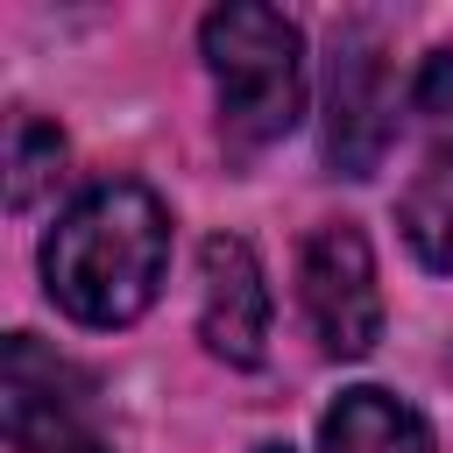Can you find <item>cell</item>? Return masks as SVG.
I'll use <instances>...</instances> for the list:
<instances>
[{"label":"cell","mask_w":453,"mask_h":453,"mask_svg":"<svg viewBox=\"0 0 453 453\" xmlns=\"http://www.w3.org/2000/svg\"><path fill=\"white\" fill-rule=\"evenodd\" d=\"M396 142V71L368 21L333 28L326 57V163L340 177H375Z\"/></svg>","instance_id":"3"},{"label":"cell","mask_w":453,"mask_h":453,"mask_svg":"<svg viewBox=\"0 0 453 453\" xmlns=\"http://www.w3.org/2000/svg\"><path fill=\"white\" fill-rule=\"evenodd\" d=\"M255 453H290V446H255Z\"/></svg>","instance_id":"11"},{"label":"cell","mask_w":453,"mask_h":453,"mask_svg":"<svg viewBox=\"0 0 453 453\" xmlns=\"http://www.w3.org/2000/svg\"><path fill=\"white\" fill-rule=\"evenodd\" d=\"M396 226L411 241V255L439 276H453V149H432L425 170L403 184L396 198Z\"/></svg>","instance_id":"8"},{"label":"cell","mask_w":453,"mask_h":453,"mask_svg":"<svg viewBox=\"0 0 453 453\" xmlns=\"http://www.w3.org/2000/svg\"><path fill=\"white\" fill-rule=\"evenodd\" d=\"M297 304H304L319 354H333V361H361L382 340V283H375V255H368L361 226H347V219L311 226V241L297 255Z\"/></svg>","instance_id":"4"},{"label":"cell","mask_w":453,"mask_h":453,"mask_svg":"<svg viewBox=\"0 0 453 453\" xmlns=\"http://www.w3.org/2000/svg\"><path fill=\"white\" fill-rule=\"evenodd\" d=\"M319 453H432V425L403 396L361 382L340 389V403L319 418Z\"/></svg>","instance_id":"7"},{"label":"cell","mask_w":453,"mask_h":453,"mask_svg":"<svg viewBox=\"0 0 453 453\" xmlns=\"http://www.w3.org/2000/svg\"><path fill=\"white\" fill-rule=\"evenodd\" d=\"M57 177H64V134L42 113H14V127H7V205L28 212Z\"/></svg>","instance_id":"9"},{"label":"cell","mask_w":453,"mask_h":453,"mask_svg":"<svg viewBox=\"0 0 453 453\" xmlns=\"http://www.w3.org/2000/svg\"><path fill=\"white\" fill-rule=\"evenodd\" d=\"M198 340L226 368H262L269 354V283L241 234H212L198 248Z\"/></svg>","instance_id":"6"},{"label":"cell","mask_w":453,"mask_h":453,"mask_svg":"<svg viewBox=\"0 0 453 453\" xmlns=\"http://www.w3.org/2000/svg\"><path fill=\"white\" fill-rule=\"evenodd\" d=\"M198 50L219 92V127L241 149L283 142L304 113V35L290 14L255 7V0H226L198 21Z\"/></svg>","instance_id":"2"},{"label":"cell","mask_w":453,"mask_h":453,"mask_svg":"<svg viewBox=\"0 0 453 453\" xmlns=\"http://www.w3.org/2000/svg\"><path fill=\"white\" fill-rule=\"evenodd\" d=\"M0 418L14 453H106L92 425V382L50 354L35 333H7L0 354Z\"/></svg>","instance_id":"5"},{"label":"cell","mask_w":453,"mask_h":453,"mask_svg":"<svg viewBox=\"0 0 453 453\" xmlns=\"http://www.w3.org/2000/svg\"><path fill=\"white\" fill-rule=\"evenodd\" d=\"M170 269V212L149 184L113 177L64 205V219L42 241V290L78 326H134Z\"/></svg>","instance_id":"1"},{"label":"cell","mask_w":453,"mask_h":453,"mask_svg":"<svg viewBox=\"0 0 453 453\" xmlns=\"http://www.w3.org/2000/svg\"><path fill=\"white\" fill-rule=\"evenodd\" d=\"M411 113L432 127V149H453V50H432L411 78Z\"/></svg>","instance_id":"10"}]
</instances>
